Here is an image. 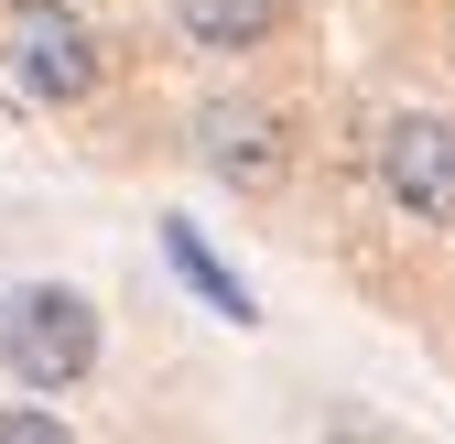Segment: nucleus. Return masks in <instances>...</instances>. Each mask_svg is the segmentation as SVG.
<instances>
[{
	"label": "nucleus",
	"mask_w": 455,
	"mask_h": 444,
	"mask_svg": "<svg viewBox=\"0 0 455 444\" xmlns=\"http://www.w3.org/2000/svg\"><path fill=\"white\" fill-rule=\"evenodd\" d=\"M0 369H12V391L66 401L98 369V304L76 282H12V304H0Z\"/></svg>",
	"instance_id": "nucleus-1"
},
{
	"label": "nucleus",
	"mask_w": 455,
	"mask_h": 444,
	"mask_svg": "<svg viewBox=\"0 0 455 444\" xmlns=\"http://www.w3.org/2000/svg\"><path fill=\"white\" fill-rule=\"evenodd\" d=\"M0 66L33 108H87L108 76V44L76 0H0Z\"/></svg>",
	"instance_id": "nucleus-2"
},
{
	"label": "nucleus",
	"mask_w": 455,
	"mask_h": 444,
	"mask_svg": "<svg viewBox=\"0 0 455 444\" xmlns=\"http://www.w3.org/2000/svg\"><path fill=\"white\" fill-rule=\"evenodd\" d=\"M369 174H379V195L402 206V217L455 228V120H444V108H379Z\"/></svg>",
	"instance_id": "nucleus-3"
},
{
	"label": "nucleus",
	"mask_w": 455,
	"mask_h": 444,
	"mask_svg": "<svg viewBox=\"0 0 455 444\" xmlns=\"http://www.w3.org/2000/svg\"><path fill=\"white\" fill-rule=\"evenodd\" d=\"M196 163H206V174L217 185H282V163H293V152H282V120H271V108H250V98H217V108H196Z\"/></svg>",
	"instance_id": "nucleus-4"
},
{
	"label": "nucleus",
	"mask_w": 455,
	"mask_h": 444,
	"mask_svg": "<svg viewBox=\"0 0 455 444\" xmlns=\"http://www.w3.org/2000/svg\"><path fill=\"white\" fill-rule=\"evenodd\" d=\"M152 228H163V260H174V282H185L206 314H228V325H260V293H250L239 271L206 250V228H196V217H152Z\"/></svg>",
	"instance_id": "nucleus-5"
},
{
	"label": "nucleus",
	"mask_w": 455,
	"mask_h": 444,
	"mask_svg": "<svg viewBox=\"0 0 455 444\" xmlns=\"http://www.w3.org/2000/svg\"><path fill=\"white\" fill-rule=\"evenodd\" d=\"M174 22L196 54H260L271 22H282V0H174Z\"/></svg>",
	"instance_id": "nucleus-6"
},
{
	"label": "nucleus",
	"mask_w": 455,
	"mask_h": 444,
	"mask_svg": "<svg viewBox=\"0 0 455 444\" xmlns=\"http://www.w3.org/2000/svg\"><path fill=\"white\" fill-rule=\"evenodd\" d=\"M0 444H76V433L54 423L44 401H12V412H0Z\"/></svg>",
	"instance_id": "nucleus-7"
}]
</instances>
